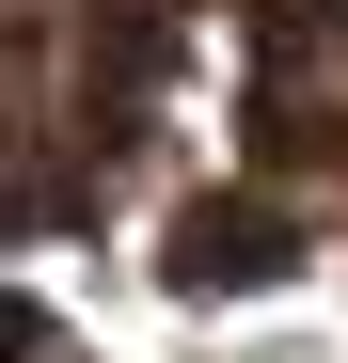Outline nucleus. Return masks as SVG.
<instances>
[{"mask_svg":"<svg viewBox=\"0 0 348 363\" xmlns=\"http://www.w3.org/2000/svg\"><path fill=\"white\" fill-rule=\"evenodd\" d=\"M269 269H285V221L269 206H222L206 190L190 221H174V284H269Z\"/></svg>","mask_w":348,"mask_h":363,"instance_id":"1","label":"nucleus"},{"mask_svg":"<svg viewBox=\"0 0 348 363\" xmlns=\"http://www.w3.org/2000/svg\"><path fill=\"white\" fill-rule=\"evenodd\" d=\"M32 347H48V316H32L16 284H0V363H32Z\"/></svg>","mask_w":348,"mask_h":363,"instance_id":"2","label":"nucleus"}]
</instances>
